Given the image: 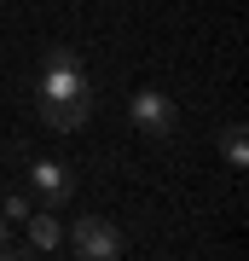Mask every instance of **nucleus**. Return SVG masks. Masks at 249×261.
<instances>
[{"label": "nucleus", "instance_id": "nucleus-1", "mask_svg": "<svg viewBox=\"0 0 249 261\" xmlns=\"http://www.w3.org/2000/svg\"><path fill=\"white\" fill-rule=\"evenodd\" d=\"M29 99H35V116L52 134H75L93 116V87H87L81 53H75V47H52V53L41 58V70H35Z\"/></svg>", "mask_w": 249, "mask_h": 261}, {"label": "nucleus", "instance_id": "nucleus-2", "mask_svg": "<svg viewBox=\"0 0 249 261\" xmlns=\"http://www.w3.org/2000/svg\"><path fill=\"white\" fill-rule=\"evenodd\" d=\"M70 250L81 261H122L128 238H122V226H110L104 215H81V221L70 226Z\"/></svg>", "mask_w": 249, "mask_h": 261}, {"label": "nucleus", "instance_id": "nucleus-3", "mask_svg": "<svg viewBox=\"0 0 249 261\" xmlns=\"http://www.w3.org/2000/svg\"><path fill=\"white\" fill-rule=\"evenodd\" d=\"M128 111H133V128L145 140H174V128H180V111H174V99L162 87H139Z\"/></svg>", "mask_w": 249, "mask_h": 261}, {"label": "nucleus", "instance_id": "nucleus-4", "mask_svg": "<svg viewBox=\"0 0 249 261\" xmlns=\"http://www.w3.org/2000/svg\"><path fill=\"white\" fill-rule=\"evenodd\" d=\"M29 186L46 197V209H52V203H70V197H75V168L58 163V157H29Z\"/></svg>", "mask_w": 249, "mask_h": 261}, {"label": "nucleus", "instance_id": "nucleus-5", "mask_svg": "<svg viewBox=\"0 0 249 261\" xmlns=\"http://www.w3.org/2000/svg\"><path fill=\"white\" fill-rule=\"evenodd\" d=\"M23 221H29V244H35V250H58V244H64V221H58L52 209L23 215Z\"/></svg>", "mask_w": 249, "mask_h": 261}, {"label": "nucleus", "instance_id": "nucleus-6", "mask_svg": "<svg viewBox=\"0 0 249 261\" xmlns=\"http://www.w3.org/2000/svg\"><path fill=\"white\" fill-rule=\"evenodd\" d=\"M220 151H226L232 168H243V151H249V145H243V122H232V128L220 134Z\"/></svg>", "mask_w": 249, "mask_h": 261}, {"label": "nucleus", "instance_id": "nucleus-7", "mask_svg": "<svg viewBox=\"0 0 249 261\" xmlns=\"http://www.w3.org/2000/svg\"><path fill=\"white\" fill-rule=\"evenodd\" d=\"M23 215H29V203H23V197H6V215H0V221H23Z\"/></svg>", "mask_w": 249, "mask_h": 261}, {"label": "nucleus", "instance_id": "nucleus-8", "mask_svg": "<svg viewBox=\"0 0 249 261\" xmlns=\"http://www.w3.org/2000/svg\"><path fill=\"white\" fill-rule=\"evenodd\" d=\"M0 261H35L29 250H0Z\"/></svg>", "mask_w": 249, "mask_h": 261}, {"label": "nucleus", "instance_id": "nucleus-9", "mask_svg": "<svg viewBox=\"0 0 249 261\" xmlns=\"http://www.w3.org/2000/svg\"><path fill=\"white\" fill-rule=\"evenodd\" d=\"M0 250H6V221H0Z\"/></svg>", "mask_w": 249, "mask_h": 261}]
</instances>
